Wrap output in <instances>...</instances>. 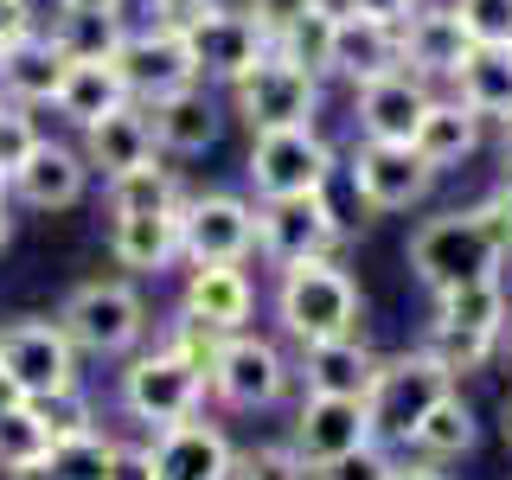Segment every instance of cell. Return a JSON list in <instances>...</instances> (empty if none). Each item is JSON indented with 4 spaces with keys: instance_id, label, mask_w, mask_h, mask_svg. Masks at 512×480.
Returning <instances> with one entry per match:
<instances>
[{
    "instance_id": "34",
    "label": "cell",
    "mask_w": 512,
    "mask_h": 480,
    "mask_svg": "<svg viewBox=\"0 0 512 480\" xmlns=\"http://www.w3.org/2000/svg\"><path fill=\"white\" fill-rule=\"evenodd\" d=\"M416 352H429V359H436L442 372L461 384L468 372H480V365L500 352V340H487V333H468V327H448V320H429L423 340H416Z\"/></svg>"
},
{
    "instance_id": "54",
    "label": "cell",
    "mask_w": 512,
    "mask_h": 480,
    "mask_svg": "<svg viewBox=\"0 0 512 480\" xmlns=\"http://www.w3.org/2000/svg\"><path fill=\"white\" fill-rule=\"evenodd\" d=\"M0 192H7V173H0Z\"/></svg>"
},
{
    "instance_id": "48",
    "label": "cell",
    "mask_w": 512,
    "mask_h": 480,
    "mask_svg": "<svg viewBox=\"0 0 512 480\" xmlns=\"http://www.w3.org/2000/svg\"><path fill=\"white\" fill-rule=\"evenodd\" d=\"M487 205H493V218H500V231H506V244H512V173H506L500 186H493V199H487Z\"/></svg>"
},
{
    "instance_id": "44",
    "label": "cell",
    "mask_w": 512,
    "mask_h": 480,
    "mask_svg": "<svg viewBox=\"0 0 512 480\" xmlns=\"http://www.w3.org/2000/svg\"><path fill=\"white\" fill-rule=\"evenodd\" d=\"M32 32H39V13H32V0H0V58H7L13 45H26Z\"/></svg>"
},
{
    "instance_id": "49",
    "label": "cell",
    "mask_w": 512,
    "mask_h": 480,
    "mask_svg": "<svg viewBox=\"0 0 512 480\" xmlns=\"http://www.w3.org/2000/svg\"><path fill=\"white\" fill-rule=\"evenodd\" d=\"M58 13H122V0H58Z\"/></svg>"
},
{
    "instance_id": "53",
    "label": "cell",
    "mask_w": 512,
    "mask_h": 480,
    "mask_svg": "<svg viewBox=\"0 0 512 480\" xmlns=\"http://www.w3.org/2000/svg\"><path fill=\"white\" fill-rule=\"evenodd\" d=\"M506 448H512V404H506Z\"/></svg>"
},
{
    "instance_id": "10",
    "label": "cell",
    "mask_w": 512,
    "mask_h": 480,
    "mask_svg": "<svg viewBox=\"0 0 512 480\" xmlns=\"http://www.w3.org/2000/svg\"><path fill=\"white\" fill-rule=\"evenodd\" d=\"M346 173H352V192H359L365 212H410V205H423L429 186H436V167H429L410 141H372V135L352 148Z\"/></svg>"
},
{
    "instance_id": "20",
    "label": "cell",
    "mask_w": 512,
    "mask_h": 480,
    "mask_svg": "<svg viewBox=\"0 0 512 480\" xmlns=\"http://www.w3.org/2000/svg\"><path fill=\"white\" fill-rule=\"evenodd\" d=\"M160 148H154V122H148V103H116L109 116H96L90 128H84V160L96 173H128V167H141V160H154Z\"/></svg>"
},
{
    "instance_id": "43",
    "label": "cell",
    "mask_w": 512,
    "mask_h": 480,
    "mask_svg": "<svg viewBox=\"0 0 512 480\" xmlns=\"http://www.w3.org/2000/svg\"><path fill=\"white\" fill-rule=\"evenodd\" d=\"M308 7H314V0H244V13L256 20V32H263L269 45H276V39H282V32L295 26V20H301Z\"/></svg>"
},
{
    "instance_id": "39",
    "label": "cell",
    "mask_w": 512,
    "mask_h": 480,
    "mask_svg": "<svg viewBox=\"0 0 512 480\" xmlns=\"http://www.w3.org/2000/svg\"><path fill=\"white\" fill-rule=\"evenodd\" d=\"M231 480H308V461L295 455V442H263L237 455Z\"/></svg>"
},
{
    "instance_id": "41",
    "label": "cell",
    "mask_w": 512,
    "mask_h": 480,
    "mask_svg": "<svg viewBox=\"0 0 512 480\" xmlns=\"http://www.w3.org/2000/svg\"><path fill=\"white\" fill-rule=\"evenodd\" d=\"M397 461L384 455V442H365V448H352V455H333V461H320V468H308V480H391Z\"/></svg>"
},
{
    "instance_id": "11",
    "label": "cell",
    "mask_w": 512,
    "mask_h": 480,
    "mask_svg": "<svg viewBox=\"0 0 512 480\" xmlns=\"http://www.w3.org/2000/svg\"><path fill=\"white\" fill-rule=\"evenodd\" d=\"M116 64H122V84H128L135 103H154V96H167V90L199 84V58H192L186 26H167V20L122 32Z\"/></svg>"
},
{
    "instance_id": "8",
    "label": "cell",
    "mask_w": 512,
    "mask_h": 480,
    "mask_svg": "<svg viewBox=\"0 0 512 480\" xmlns=\"http://www.w3.org/2000/svg\"><path fill=\"white\" fill-rule=\"evenodd\" d=\"M288 391V359L276 340H256V333H224L218 359H212V397L237 416H256V410H276Z\"/></svg>"
},
{
    "instance_id": "38",
    "label": "cell",
    "mask_w": 512,
    "mask_h": 480,
    "mask_svg": "<svg viewBox=\"0 0 512 480\" xmlns=\"http://www.w3.org/2000/svg\"><path fill=\"white\" fill-rule=\"evenodd\" d=\"M32 410H39V423L52 429V448L96 429V410H90V391H84V384H64V391H52V397H32Z\"/></svg>"
},
{
    "instance_id": "23",
    "label": "cell",
    "mask_w": 512,
    "mask_h": 480,
    "mask_svg": "<svg viewBox=\"0 0 512 480\" xmlns=\"http://www.w3.org/2000/svg\"><path fill=\"white\" fill-rule=\"evenodd\" d=\"M109 256L135 276H160V269L180 263V205L167 212H128L109 218Z\"/></svg>"
},
{
    "instance_id": "22",
    "label": "cell",
    "mask_w": 512,
    "mask_h": 480,
    "mask_svg": "<svg viewBox=\"0 0 512 480\" xmlns=\"http://www.w3.org/2000/svg\"><path fill=\"white\" fill-rule=\"evenodd\" d=\"M180 308L192 320H205V327H218V333H237L256 308V288L244 276V263H192Z\"/></svg>"
},
{
    "instance_id": "15",
    "label": "cell",
    "mask_w": 512,
    "mask_h": 480,
    "mask_svg": "<svg viewBox=\"0 0 512 480\" xmlns=\"http://www.w3.org/2000/svg\"><path fill=\"white\" fill-rule=\"evenodd\" d=\"M295 455L308 461V468H320V461L333 455H352V448L378 442L372 436V416H365V397H327V391H308L295 410Z\"/></svg>"
},
{
    "instance_id": "51",
    "label": "cell",
    "mask_w": 512,
    "mask_h": 480,
    "mask_svg": "<svg viewBox=\"0 0 512 480\" xmlns=\"http://www.w3.org/2000/svg\"><path fill=\"white\" fill-rule=\"evenodd\" d=\"M500 160H506V173H512V116L500 122Z\"/></svg>"
},
{
    "instance_id": "1",
    "label": "cell",
    "mask_w": 512,
    "mask_h": 480,
    "mask_svg": "<svg viewBox=\"0 0 512 480\" xmlns=\"http://www.w3.org/2000/svg\"><path fill=\"white\" fill-rule=\"evenodd\" d=\"M512 256L493 205H468V212H436L416 224L410 237V276L429 288V295H448L461 282H487L500 276V263Z\"/></svg>"
},
{
    "instance_id": "36",
    "label": "cell",
    "mask_w": 512,
    "mask_h": 480,
    "mask_svg": "<svg viewBox=\"0 0 512 480\" xmlns=\"http://www.w3.org/2000/svg\"><path fill=\"white\" fill-rule=\"evenodd\" d=\"M52 461V429L39 423V410H32V397L20 410L0 416V474H26V468H45Z\"/></svg>"
},
{
    "instance_id": "25",
    "label": "cell",
    "mask_w": 512,
    "mask_h": 480,
    "mask_svg": "<svg viewBox=\"0 0 512 480\" xmlns=\"http://www.w3.org/2000/svg\"><path fill=\"white\" fill-rule=\"evenodd\" d=\"M301 384L308 391H327V397H365V384L378 372V352L359 340V333H340V340H314L301 346Z\"/></svg>"
},
{
    "instance_id": "13",
    "label": "cell",
    "mask_w": 512,
    "mask_h": 480,
    "mask_svg": "<svg viewBox=\"0 0 512 480\" xmlns=\"http://www.w3.org/2000/svg\"><path fill=\"white\" fill-rule=\"evenodd\" d=\"M0 359L20 372L26 397H52L64 384H77V346L58 320H39V314L7 320V327H0Z\"/></svg>"
},
{
    "instance_id": "9",
    "label": "cell",
    "mask_w": 512,
    "mask_h": 480,
    "mask_svg": "<svg viewBox=\"0 0 512 480\" xmlns=\"http://www.w3.org/2000/svg\"><path fill=\"white\" fill-rule=\"evenodd\" d=\"M231 96H237V116L250 122V135H263V128H301L320 116V77L288 64L276 45H269V58L250 77H237Z\"/></svg>"
},
{
    "instance_id": "35",
    "label": "cell",
    "mask_w": 512,
    "mask_h": 480,
    "mask_svg": "<svg viewBox=\"0 0 512 480\" xmlns=\"http://www.w3.org/2000/svg\"><path fill=\"white\" fill-rule=\"evenodd\" d=\"M122 468V448L103 436V429H90V436H71L52 448V461H45V480H116Z\"/></svg>"
},
{
    "instance_id": "45",
    "label": "cell",
    "mask_w": 512,
    "mask_h": 480,
    "mask_svg": "<svg viewBox=\"0 0 512 480\" xmlns=\"http://www.w3.org/2000/svg\"><path fill=\"white\" fill-rule=\"evenodd\" d=\"M346 13H365V20H384V26H404L423 0H340Z\"/></svg>"
},
{
    "instance_id": "27",
    "label": "cell",
    "mask_w": 512,
    "mask_h": 480,
    "mask_svg": "<svg viewBox=\"0 0 512 480\" xmlns=\"http://www.w3.org/2000/svg\"><path fill=\"white\" fill-rule=\"evenodd\" d=\"M116 103H128V84H122V64L116 58H71L64 64V84L52 96V109L64 122L90 128L96 116H109Z\"/></svg>"
},
{
    "instance_id": "24",
    "label": "cell",
    "mask_w": 512,
    "mask_h": 480,
    "mask_svg": "<svg viewBox=\"0 0 512 480\" xmlns=\"http://www.w3.org/2000/svg\"><path fill=\"white\" fill-rule=\"evenodd\" d=\"M468 52H474V39L461 32L455 7H429L423 0V7L404 20V64L416 77H455Z\"/></svg>"
},
{
    "instance_id": "12",
    "label": "cell",
    "mask_w": 512,
    "mask_h": 480,
    "mask_svg": "<svg viewBox=\"0 0 512 480\" xmlns=\"http://www.w3.org/2000/svg\"><path fill=\"white\" fill-rule=\"evenodd\" d=\"M256 250V205L237 192L180 199V256L186 263H244Z\"/></svg>"
},
{
    "instance_id": "42",
    "label": "cell",
    "mask_w": 512,
    "mask_h": 480,
    "mask_svg": "<svg viewBox=\"0 0 512 480\" xmlns=\"http://www.w3.org/2000/svg\"><path fill=\"white\" fill-rule=\"evenodd\" d=\"M39 148V122H32L26 103H0V173L13 180V167Z\"/></svg>"
},
{
    "instance_id": "19",
    "label": "cell",
    "mask_w": 512,
    "mask_h": 480,
    "mask_svg": "<svg viewBox=\"0 0 512 480\" xmlns=\"http://www.w3.org/2000/svg\"><path fill=\"white\" fill-rule=\"evenodd\" d=\"M429 109V84L416 71H384L372 84H359V135L372 141H410L416 122Z\"/></svg>"
},
{
    "instance_id": "40",
    "label": "cell",
    "mask_w": 512,
    "mask_h": 480,
    "mask_svg": "<svg viewBox=\"0 0 512 480\" xmlns=\"http://www.w3.org/2000/svg\"><path fill=\"white\" fill-rule=\"evenodd\" d=\"M455 20L474 45H512V0H455Z\"/></svg>"
},
{
    "instance_id": "6",
    "label": "cell",
    "mask_w": 512,
    "mask_h": 480,
    "mask_svg": "<svg viewBox=\"0 0 512 480\" xmlns=\"http://www.w3.org/2000/svg\"><path fill=\"white\" fill-rule=\"evenodd\" d=\"M333 148L314 135V122H301V128H263V135L250 141V160H244V173H250V186H256V199H295V192H327L333 180Z\"/></svg>"
},
{
    "instance_id": "50",
    "label": "cell",
    "mask_w": 512,
    "mask_h": 480,
    "mask_svg": "<svg viewBox=\"0 0 512 480\" xmlns=\"http://www.w3.org/2000/svg\"><path fill=\"white\" fill-rule=\"evenodd\" d=\"M13 244V205H7V192H0V250Z\"/></svg>"
},
{
    "instance_id": "29",
    "label": "cell",
    "mask_w": 512,
    "mask_h": 480,
    "mask_svg": "<svg viewBox=\"0 0 512 480\" xmlns=\"http://www.w3.org/2000/svg\"><path fill=\"white\" fill-rule=\"evenodd\" d=\"M455 90L480 122H506L512 116V45H474L455 71Z\"/></svg>"
},
{
    "instance_id": "14",
    "label": "cell",
    "mask_w": 512,
    "mask_h": 480,
    "mask_svg": "<svg viewBox=\"0 0 512 480\" xmlns=\"http://www.w3.org/2000/svg\"><path fill=\"white\" fill-rule=\"evenodd\" d=\"M186 39H192V58H199V77H212V84H237L269 58V39L256 32L250 13H224V7L192 13Z\"/></svg>"
},
{
    "instance_id": "5",
    "label": "cell",
    "mask_w": 512,
    "mask_h": 480,
    "mask_svg": "<svg viewBox=\"0 0 512 480\" xmlns=\"http://www.w3.org/2000/svg\"><path fill=\"white\" fill-rule=\"evenodd\" d=\"M442 391H455V378L442 372L429 352H397V359H378L372 384H365V416H372L378 442H410V429L423 423V410L436 404Z\"/></svg>"
},
{
    "instance_id": "32",
    "label": "cell",
    "mask_w": 512,
    "mask_h": 480,
    "mask_svg": "<svg viewBox=\"0 0 512 480\" xmlns=\"http://www.w3.org/2000/svg\"><path fill=\"white\" fill-rule=\"evenodd\" d=\"M436 320H448V327H468V333H487V340H500V333L512 327V308H506L500 276H487V282H461V288H448V295H436Z\"/></svg>"
},
{
    "instance_id": "52",
    "label": "cell",
    "mask_w": 512,
    "mask_h": 480,
    "mask_svg": "<svg viewBox=\"0 0 512 480\" xmlns=\"http://www.w3.org/2000/svg\"><path fill=\"white\" fill-rule=\"evenodd\" d=\"M500 359H506V372H512V327L500 333Z\"/></svg>"
},
{
    "instance_id": "7",
    "label": "cell",
    "mask_w": 512,
    "mask_h": 480,
    "mask_svg": "<svg viewBox=\"0 0 512 480\" xmlns=\"http://www.w3.org/2000/svg\"><path fill=\"white\" fill-rule=\"evenodd\" d=\"M346 237L340 212L327 205V192H295V199H256V250L276 269L308 263V256H333Z\"/></svg>"
},
{
    "instance_id": "46",
    "label": "cell",
    "mask_w": 512,
    "mask_h": 480,
    "mask_svg": "<svg viewBox=\"0 0 512 480\" xmlns=\"http://www.w3.org/2000/svg\"><path fill=\"white\" fill-rule=\"evenodd\" d=\"M20 404H26V384H20V372H13L7 359H0V416L20 410Z\"/></svg>"
},
{
    "instance_id": "21",
    "label": "cell",
    "mask_w": 512,
    "mask_h": 480,
    "mask_svg": "<svg viewBox=\"0 0 512 480\" xmlns=\"http://www.w3.org/2000/svg\"><path fill=\"white\" fill-rule=\"evenodd\" d=\"M384 71H404V26L365 20V13L340 7V32H333V77L372 84Z\"/></svg>"
},
{
    "instance_id": "16",
    "label": "cell",
    "mask_w": 512,
    "mask_h": 480,
    "mask_svg": "<svg viewBox=\"0 0 512 480\" xmlns=\"http://www.w3.org/2000/svg\"><path fill=\"white\" fill-rule=\"evenodd\" d=\"M148 468H154V480H231L237 448L224 442L218 423H199V416H186V423L154 429Z\"/></svg>"
},
{
    "instance_id": "26",
    "label": "cell",
    "mask_w": 512,
    "mask_h": 480,
    "mask_svg": "<svg viewBox=\"0 0 512 480\" xmlns=\"http://www.w3.org/2000/svg\"><path fill=\"white\" fill-rule=\"evenodd\" d=\"M64 64L71 58L58 52L52 32H32L26 45H13V52L0 58V96H7V103H26V109H45L64 84Z\"/></svg>"
},
{
    "instance_id": "33",
    "label": "cell",
    "mask_w": 512,
    "mask_h": 480,
    "mask_svg": "<svg viewBox=\"0 0 512 480\" xmlns=\"http://www.w3.org/2000/svg\"><path fill=\"white\" fill-rule=\"evenodd\" d=\"M333 32H340V7H333V0H314V7L276 39V52L320 77V71H333Z\"/></svg>"
},
{
    "instance_id": "18",
    "label": "cell",
    "mask_w": 512,
    "mask_h": 480,
    "mask_svg": "<svg viewBox=\"0 0 512 480\" xmlns=\"http://www.w3.org/2000/svg\"><path fill=\"white\" fill-rule=\"evenodd\" d=\"M148 122H154V148L160 154H212L218 148V103L205 96V84H186V90H167L148 103Z\"/></svg>"
},
{
    "instance_id": "30",
    "label": "cell",
    "mask_w": 512,
    "mask_h": 480,
    "mask_svg": "<svg viewBox=\"0 0 512 480\" xmlns=\"http://www.w3.org/2000/svg\"><path fill=\"white\" fill-rule=\"evenodd\" d=\"M474 436H480V429H474L468 397H461V391H442L436 404L423 410V423L410 429V448H416V455H429V461H461L474 448Z\"/></svg>"
},
{
    "instance_id": "3",
    "label": "cell",
    "mask_w": 512,
    "mask_h": 480,
    "mask_svg": "<svg viewBox=\"0 0 512 480\" xmlns=\"http://www.w3.org/2000/svg\"><path fill=\"white\" fill-rule=\"evenodd\" d=\"M205 391H212V378H205V365H192L180 346L160 340L154 352H135L122 372V410L135 416V423L148 429H167V423H186V416H199Z\"/></svg>"
},
{
    "instance_id": "2",
    "label": "cell",
    "mask_w": 512,
    "mask_h": 480,
    "mask_svg": "<svg viewBox=\"0 0 512 480\" xmlns=\"http://www.w3.org/2000/svg\"><path fill=\"white\" fill-rule=\"evenodd\" d=\"M276 320L295 346H314V340H340V333H359L365 320V301H359V282L346 276L333 256H308V263H288L282 282H276Z\"/></svg>"
},
{
    "instance_id": "28",
    "label": "cell",
    "mask_w": 512,
    "mask_h": 480,
    "mask_svg": "<svg viewBox=\"0 0 512 480\" xmlns=\"http://www.w3.org/2000/svg\"><path fill=\"white\" fill-rule=\"evenodd\" d=\"M410 148L423 154L436 173H448V167H461V160H474V148H480V116L461 103V96H455V103L429 96V109H423V122H416Z\"/></svg>"
},
{
    "instance_id": "17",
    "label": "cell",
    "mask_w": 512,
    "mask_h": 480,
    "mask_svg": "<svg viewBox=\"0 0 512 480\" xmlns=\"http://www.w3.org/2000/svg\"><path fill=\"white\" fill-rule=\"evenodd\" d=\"M84 186H90L84 148H64V141H45V135H39V148H32L20 167H13V180H7V192L20 205H32V212H71V205L84 199Z\"/></svg>"
},
{
    "instance_id": "47",
    "label": "cell",
    "mask_w": 512,
    "mask_h": 480,
    "mask_svg": "<svg viewBox=\"0 0 512 480\" xmlns=\"http://www.w3.org/2000/svg\"><path fill=\"white\" fill-rule=\"evenodd\" d=\"M391 480H448L442 474V461H429V455H416V461H397Z\"/></svg>"
},
{
    "instance_id": "37",
    "label": "cell",
    "mask_w": 512,
    "mask_h": 480,
    "mask_svg": "<svg viewBox=\"0 0 512 480\" xmlns=\"http://www.w3.org/2000/svg\"><path fill=\"white\" fill-rule=\"evenodd\" d=\"M122 13H58L52 20V39L64 58H116L122 45Z\"/></svg>"
},
{
    "instance_id": "4",
    "label": "cell",
    "mask_w": 512,
    "mask_h": 480,
    "mask_svg": "<svg viewBox=\"0 0 512 480\" xmlns=\"http://www.w3.org/2000/svg\"><path fill=\"white\" fill-rule=\"evenodd\" d=\"M58 327L90 359H128L148 333V301L128 282H77L58 308Z\"/></svg>"
},
{
    "instance_id": "31",
    "label": "cell",
    "mask_w": 512,
    "mask_h": 480,
    "mask_svg": "<svg viewBox=\"0 0 512 480\" xmlns=\"http://www.w3.org/2000/svg\"><path fill=\"white\" fill-rule=\"evenodd\" d=\"M180 199H186L180 180H173V167H160V160H141V167L109 173V180H103V212H109V218L167 212V205H180Z\"/></svg>"
}]
</instances>
